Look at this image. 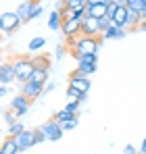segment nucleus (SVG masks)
I'll return each instance as SVG.
<instances>
[{
  "label": "nucleus",
  "mask_w": 146,
  "mask_h": 154,
  "mask_svg": "<svg viewBox=\"0 0 146 154\" xmlns=\"http://www.w3.org/2000/svg\"><path fill=\"white\" fill-rule=\"evenodd\" d=\"M102 44V38H88V35H79L77 40L69 42V52L73 56H86V54H96L98 48Z\"/></svg>",
  "instance_id": "1"
},
{
  "label": "nucleus",
  "mask_w": 146,
  "mask_h": 154,
  "mask_svg": "<svg viewBox=\"0 0 146 154\" xmlns=\"http://www.w3.org/2000/svg\"><path fill=\"white\" fill-rule=\"evenodd\" d=\"M127 15H129V8L125 4V0H109V8H106V17L111 19L113 27H119V29H127Z\"/></svg>",
  "instance_id": "2"
},
{
  "label": "nucleus",
  "mask_w": 146,
  "mask_h": 154,
  "mask_svg": "<svg viewBox=\"0 0 146 154\" xmlns=\"http://www.w3.org/2000/svg\"><path fill=\"white\" fill-rule=\"evenodd\" d=\"M33 60H36V69H33L29 81L40 83V85H46L48 83V75H50V56L44 54V56H38Z\"/></svg>",
  "instance_id": "3"
},
{
  "label": "nucleus",
  "mask_w": 146,
  "mask_h": 154,
  "mask_svg": "<svg viewBox=\"0 0 146 154\" xmlns=\"http://www.w3.org/2000/svg\"><path fill=\"white\" fill-rule=\"evenodd\" d=\"M13 67H15V75H17V81H21V83H27V81L31 79V73H33V69H36V60H33V58H27V56H19V58L13 63Z\"/></svg>",
  "instance_id": "4"
},
{
  "label": "nucleus",
  "mask_w": 146,
  "mask_h": 154,
  "mask_svg": "<svg viewBox=\"0 0 146 154\" xmlns=\"http://www.w3.org/2000/svg\"><path fill=\"white\" fill-rule=\"evenodd\" d=\"M21 25H23V21L19 19V15L15 11H6V13L0 15V33L11 35V33H15Z\"/></svg>",
  "instance_id": "5"
},
{
  "label": "nucleus",
  "mask_w": 146,
  "mask_h": 154,
  "mask_svg": "<svg viewBox=\"0 0 146 154\" xmlns=\"http://www.w3.org/2000/svg\"><path fill=\"white\" fill-rule=\"evenodd\" d=\"M106 8H109V0H86V15L96 21L106 17Z\"/></svg>",
  "instance_id": "6"
},
{
  "label": "nucleus",
  "mask_w": 146,
  "mask_h": 154,
  "mask_svg": "<svg viewBox=\"0 0 146 154\" xmlns=\"http://www.w3.org/2000/svg\"><path fill=\"white\" fill-rule=\"evenodd\" d=\"M77 60V71L81 73V75H92L94 71H96V67H98V58H96V54H86V56H77L75 58Z\"/></svg>",
  "instance_id": "7"
},
{
  "label": "nucleus",
  "mask_w": 146,
  "mask_h": 154,
  "mask_svg": "<svg viewBox=\"0 0 146 154\" xmlns=\"http://www.w3.org/2000/svg\"><path fill=\"white\" fill-rule=\"evenodd\" d=\"M40 129H42L46 142H59V140L63 137V129H61V125H59L54 119H50V121L44 123V125H40Z\"/></svg>",
  "instance_id": "8"
},
{
  "label": "nucleus",
  "mask_w": 146,
  "mask_h": 154,
  "mask_svg": "<svg viewBox=\"0 0 146 154\" xmlns=\"http://www.w3.org/2000/svg\"><path fill=\"white\" fill-rule=\"evenodd\" d=\"M69 88H75V90H79V92H84V94H88V90H90V77L81 75L77 69L69 73Z\"/></svg>",
  "instance_id": "9"
},
{
  "label": "nucleus",
  "mask_w": 146,
  "mask_h": 154,
  "mask_svg": "<svg viewBox=\"0 0 146 154\" xmlns=\"http://www.w3.org/2000/svg\"><path fill=\"white\" fill-rule=\"evenodd\" d=\"M61 31H63V35L69 40V42H73V40H77L79 35H81V21H63V25H61ZM67 42V44H69Z\"/></svg>",
  "instance_id": "10"
},
{
  "label": "nucleus",
  "mask_w": 146,
  "mask_h": 154,
  "mask_svg": "<svg viewBox=\"0 0 146 154\" xmlns=\"http://www.w3.org/2000/svg\"><path fill=\"white\" fill-rule=\"evenodd\" d=\"M29 106H31V100H27L23 94H17L13 100H11V110L21 119L23 115H27V110H29Z\"/></svg>",
  "instance_id": "11"
},
{
  "label": "nucleus",
  "mask_w": 146,
  "mask_h": 154,
  "mask_svg": "<svg viewBox=\"0 0 146 154\" xmlns=\"http://www.w3.org/2000/svg\"><path fill=\"white\" fill-rule=\"evenodd\" d=\"M19 94H23L27 100H36V98H40V96H44V85H40V83H33V81H27L21 85V92Z\"/></svg>",
  "instance_id": "12"
},
{
  "label": "nucleus",
  "mask_w": 146,
  "mask_h": 154,
  "mask_svg": "<svg viewBox=\"0 0 146 154\" xmlns=\"http://www.w3.org/2000/svg\"><path fill=\"white\" fill-rule=\"evenodd\" d=\"M15 142H17V146H19V152L29 150L31 146H36V131H33V129H25L23 133H19V135L15 137Z\"/></svg>",
  "instance_id": "13"
},
{
  "label": "nucleus",
  "mask_w": 146,
  "mask_h": 154,
  "mask_svg": "<svg viewBox=\"0 0 146 154\" xmlns=\"http://www.w3.org/2000/svg\"><path fill=\"white\" fill-rule=\"evenodd\" d=\"M81 35H88V38H100V29H98V21L92 17H84L81 19Z\"/></svg>",
  "instance_id": "14"
},
{
  "label": "nucleus",
  "mask_w": 146,
  "mask_h": 154,
  "mask_svg": "<svg viewBox=\"0 0 146 154\" xmlns=\"http://www.w3.org/2000/svg\"><path fill=\"white\" fill-rule=\"evenodd\" d=\"M13 81H17L13 63H0V85H11Z\"/></svg>",
  "instance_id": "15"
},
{
  "label": "nucleus",
  "mask_w": 146,
  "mask_h": 154,
  "mask_svg": "<svg viewBox=\"0 0 146 154\" xmlns=\"http://www.w3.org/2000/svg\"><path fill=\"white\" fill-rule=\"evenodd\" d=\"M61 25H63V15H61V11H59V8H52V11L48 13V29L59 31Z\"/></svg>",
  "instance_id": "16"
},
{
  "label": "nucleus",
  "mask_w": 146,
  "mask_h": 154,
  "mask_svg": "<svg viewBox=\"0 0 146 154\" xmlns=\"http://www.w3.org/2000/svg\"><path fill=\"white\" fill-rule=\"evenodd\" d=\"M31 6H33V2L31 0H25V2H19L17 4V15H19V19L23 21V23H27L29 21V13H31Z\"/></svg>",
  "instance_id": "17"
},
{
  "label": "nucleus",
  "mask_w": 146,
  "mask_h": 154,
  "mask_svg": "<svg viewBox=\"0 0 146 154\" xmlns=\"http://www.w3.org/2000/svg\"><path fill=\"white\" fill-rule=\"evenodd\" d=\"M17 152H19V146H17L15 137H4L0 144V154H17Z\"/></svg>",
  "instance_id": "18"
},
{
  "label": "nucleus",
  "mask_w": 146,
  "mask_h": 154,
  "mask_svg": "<svg viewBox=\"0 0 146 154\" xmlns=\"http://www.w3.org/2000/svg\"><path fill=\"white\" fill-rule=\"evenodd\" d=\"M127 35V29H119V27H111L109 31H104L100 38L102 40H121V38H125Z\"/></svg>",
  "instance_id": "19"
},
{
  "label": "nucleus",
  "mask_w": 146,
  "mask_h": 154,
  "mask_svg": "<svg viewBox=\"0 0 146 154\" xmlns=\"http://www.w3.org/2000/svg\"><path fill=\"white\" fill-rule=\"evenodd\" d=\"M67 98H69V102H84L86 98H88V94H84V92H79V90H75V88H67Z\"/></svg>",
  "instance_id": "20"
},
{
  "label": "nucleus",
  "mask_w": 146,
  "mask_h": 154,
  "mask_svg": "<svg viewBox=\"0 0 146 154\" xmlns=\"http://www.w3.org/2000/svg\"><path fill=\"white\" fill-rule=\"evenodd\" d=\"M125 4H127L129 11H134L138 15H142L146 11V0H125Z\"/></svg>",
  "instance_id": "21"
},
{
  "label": "nucleus",
  "mask_w": 146,
  "mask_h": 154,
  "mask_svg": "<svg viewBox=\"0 0 146 154\" xmlns=\"http://www.w3.org/2000/svg\"><path fill=\"white\" fill-rule=\"evenodd\" d=\"M46 46V38H42V35H36L29 44H27V50L29 52H38V50H42Z\"/></svg>",
  "instance_id": "22"
},
{
  "label": "nucleus",
  "mask_w": 146,
  "mask_h": 154,
  "mask_svg": "<svg viewBox=\"0 0 146 154\" xmlns=\"http://www.w3.org/2000/svg\"><path fill=\"white\" fill-rule=\"evenodd\" d=\"M73 117H77V115H73L71 110H67V108H61V110H56L54 112V121L56 123H65V121H69V119H73Z\"/></svg>",
  "instance_id": "23"
},
{
  "label": "nucleus",
  "mask_w": 146,
  "mask_h": 154,
  "mask_svg": "<svg viewBox=\"0 0 146 154\" xmlns=\"http://www.w3.org/2000/svg\"><path fill=\"white\" fill-rule=\"evenodd\" d=\"M63 6L67 11H84L86 8V0H65Z\"/></svg>",
  "instance_id": "24"
},
{
  "label": "nucleus",
  "mask_w": 146,
  "mask_h": 154,
  "mask_svg": "<svg viewBox=\"0 0 146 154\" xmlns=\"http://www.w3.org/2000/svg\"><path fill=\"white\" fill-rule=\"evenodd\" d=\"M140 23H142V17H140L138 13L129 11V15H127V27H129V29H138Z\"/></svg>",
  "instance_id": "25"
},
{
  "label": "nucleus",
  "mask_w": 146,
  "mask_h": 154,
  "mask_svg": "<svg viewBox=\"0 0 146 154\" xmlns=\"http://www.w3.org/2000/svg\"><path fill=\"white\" fill-rule=\"evenodd\" d=\"M25 129H27V127H25L23 123H21V121H17L15 125H11V127H8V137H17L19 133H23Z\"/></svg>",
  "instance_id": "26"
},
{
  "label": "nucleus",
  "mask_w": 146,
  "mask_h": 154,
  "mask_svg": "<svg viewBox=\"0 0 146 154\" xmlns=\"http://www.w3.org/2000/svg\"><path fill=\"white\" fill-rule=\"evenodd\" d=\"M2 119H4V121H6V125H8V127H11V125H15V123H17V121H19V117H17V115H15V112H13V110H11V108H8V110H4V112H2Z\"/></svg>",
  "instance_id": "27"
},
{
  "label": "nucleus",
  "mask_w": 146,
  "mask_h": 154,
  "mask_svg": "<svg viewBox=\"0 0 146 154\" xmlns=\"http://www.w3.org/2000/svg\"><path fill=\"white\" fill-rule=\"evenodd\" d=\"M42 13H44V6H42L40 2H33V6H31V13H29V21L38 19V17H40Z\"/></svg>",
  "instance_id": "28"
},
{
  "label": "nucleus",
  "mask_w": 146,
  "mask_h": 154,
  "mask_svg": "<svg viewBox=\"0 0 146 154\" xmlns=\"http://www.w3.org/2000/svg\"><path fill=\"white\" fill-rule=\"evenodd\" d=\"M59 125H61V129H63V133H67V131H71V129L77 127V117H73V119L65 121V123H59Z\"/></svg>",
  "instance_id": "29"
},
{
  "label": "nucleus",
  "mask_w": 146,
  "mask_h": 154,
  "mask_svg": "<svg viewBox=\"0 0 146 154\" xmlns=\"http://www.w3.org/2000/svg\"><path fill=\"white\" fill-rule=\"evenodd\" d=\"M33 131H36V144L46 142V137H44V133H42V129H40V127H33Z\"/></svg>",
  "instance_id": "30"
},
{
  "label": "nucleus",
  "mask_w": 146,
  "mask_h": 154,
  "mask_svg": "<svg viewBox=\"0 0 146 154\" xmlns=\"http://www.w3.org/2000/svg\"><path fill=\"white\" fill-rule=\"evenodd\" d=\"M65 52H67V48H65L63 44H59V46H56V60H63V58H65Z\"/></svg>",
  "instance_id": "31"
},
{
  "label": "nucleus",
  "mask_w": 146,
  "mask_h": 154,
  "mask_svg": "<svg viewBox=\"0 0 146 154\" xmlns=\"http://www.w3.org/2000/svg\"><path fill=\"white\" fill-rule=\"evenodd\" d=\"M123 154H140V152H136V148H134L132 144H127V146L123 148Z\"/></svg>",
  "instance_id": "32"
},
{
  "label": "nucleus",
  "mask_w": 146,
  "mask_h": 154,
  "mask_svg": "<svg viewBox=\"0 0 146 154\" xmlns=\"http://www.w3.org/2000/svg\"><path fill=\"white\" fill-rule=\"evenodd\" d=\"M8 94V85H0V98H4Z\"/></svg>",
  "instance_id": "33"
},
{
  "label": "nucleus",
  "mask_w": 146,
  "mask_h": 154,
  "mask_svg": "<svg viewBox=\"0 0 146 154\" xmlns=\"http://www.w3.org/2000/svg\"><path fill=\"white\" fill-rule=\"evenodd\" d=\"M52 90H54V83H46V85H44V94H48Z\"/></svg>",
  "instance_id": "34"
},
{
  "label": "nucleus",
  "mask_w": 146,
  "mask_h": 154,
  "mask_svg": "<svg viewBox=\"0 0 146 154\" xmlns=\"http://www.w3.org/2000/svg\"><path fill=\"white\" fill-rule=\"evenodd\" d=\"M138 29H140V31H146V21H142V23L138 25Z\"/></svg>",
  "instance_id": "35"
},
{
  "label": "nucleus",
  "mask_w": 146,
  "mask_h": 154,
  "mask_svg": "<svg viewBox=\"0 0 146 154\" xmlns=\"http://www.w3.org/2000/svg\"><path fill=\"white\" fill-rule=\"evenodd\" d=\"M140 152H146V137H144V142H142V146H140Z\"/></svg>",
  "instance_id": "36"
},
{
  "label": "nucleus",
  "mask_w": 146,
  "mask_h": 154,
  "mask_svg": "<svg viewBox=\"0 0 146 154\" xmlns=\"http://www.w3.org/2000/svg\"><path fill=\"white\" fill-rule=\"evenodd\" d=\"M140 154H146V152H140Z\"/></svg>",
  "instance_id": "37"
}]
</instances>
